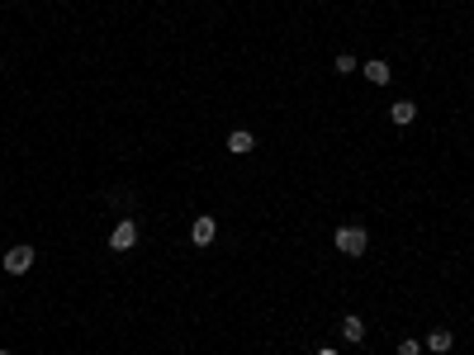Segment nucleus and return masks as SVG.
<instances>
[{
    "mask_svg": "<svg viewBox=\"0 0 474 355\" xmlns=\"http://www.w3.org/2000/svg\"><path fill=\"white\" fill-rule=\"evenodd\" d=\"M365 247H370V237H365V228H337V251L342 256H365Z\"/></svg>",
    "mask_w": 474,
    "mask_h": 355,
    "instance_id": "obj_1",
    "label": "nucleus"
},
{
    "mask_svg": "<svg viewBox=\"0 0 474 355\" xmlns=\"http://www.w3.org/2000/svg\"><path fill=\"white\" fill-rule=\"evenodd\" d=\"M110 247L114 251H133L138 247V223H133V218H124V223L110 232Z\"/></svg>",
    "mask_w": 474,
    "mask_h": 355,
    "instance_id": "obj_2",
    "label": "nucleus"
},
{
    "mask_svg": "<svg viewBox=\"0 0 474 355\" xmlns=\"http://www.w3.org/2000/svg\"><path fill=\"white\" fill-rule=\"evenodd\" d=\"M214 237H219V223H214L209 214H200L195 223H190V242H195V247H209Z\"/></svg>",
    "mask_w": 474,
    "mask_h": 355,
    "instance_id": "obj_3",
    "label": "nucleus"
},
{
    "mask_svg": "<svg viewBox=\"0 0 474 355\" xmlns=\"http://www.w3.org/2000/svg\"><path fill=\"white\" fill-rule=\"evenodd\" d=\"M29 265H33V247H10L5 251V270H10V275H24Z\"/></svg>",
    "mask_w": 474,
    "mask_h": 355,
    "instance_id": "obj_4",
    "label": "nucleus"
},
{
    "mask_svg": "<svg viewBox=\"0 0 474 355\" xmlns=\"http://www.w3.org/2000/svg\"><path fill=\"white\" fill-rule=\"evenodd\" d=\"M252 147H256V138L247 133V128H233V133H228V152H233V156H247Z\"/></svg>",
    "mask_w": 474,
    "mask_h": 355,
    "instance_id": "obj_5",
    "label": "nucleus"
},
{
    "mask_svg": "<svg viewBox=\"0 0 474 355\" xmlns=\"http://www.w3.org/2000/svg\"><path fill=\"white\" fill-rule=\"evenodd\" d=\"M389 119H394L398 128L412 124V119H417V105H412V100H398V105H389Z\"/></svg>",
    "mask_w": 474,
    "mask_h": 355,
    "instance_id": "obj_6",
    "label": "nucleus"
},
{
    "mask_svg": "<svg viewBox=\"0 0 474 355\" xmlns=\"http://www.w3.org/2000/svg\"><path fill=\"white\" fill-rule=\"evenodd\" d=\"M361 71H365V81H375V86H389V62H361Z\"/></svg>",
    "mask_w": 474,
    "mask_h": 355,
    "instance_id": "obj_7",
    "label": "nucleus"
},
{
    "mask_svg": "<svg viewBox=\"0 0 474 355\" xmlns=\"http://www.w3.org/2000/svg\"><path fill=\"white\" fill-rule=\"evenodd\" d=\"M342 337H347L351 346H356V341H365V322L356 318V313H351V318H342Z\"/></svg>",
    "mask_w": 474,
    "mask_h": 355,
    "instance_id": "obj_8",
    "label": "nucleus"
},
{
    "mask_svg": "<svg viewBox=\"0 0 474 355\" xmlns=\"http://www.w3.org/2000/svg\"><path fill=\"white\" fill-rule=\"evenodd\" d=\"M451 341H456V337H451V332H441V327H437V332H427V351L446 355V351H451Z\"/></svg>",
    "mask_w": 474,
    "mask_h": 355,
    "instance_id": "obj_9",
    "label": "nucleus"
},
{
    "mask_svg": "<svg viewBox=\"0 0 474 355\" xmlns=\"http://www.w3.org/2000/svg\"><path fill=\"white\" fill-rule=\"evenodd\" d=\"M356 57H351V52H342V57H337V62H332V71H342V76H351V71H356Z\"/></svg>",
    "mask_w": 474,
    "mask_h": 355,
    "instance_id": "obj_10",
    "label": "nucleus"
},
{
    "mask_svg": "<svg viewBox=\"0 0 474 355\" xmlns=\"http://www.w3.org/2000/svg\"><path fill=\"white\" fill-rule=\"evenodd\" d=\"M398 355H422V341H412V337H403V341H398Z\"/></svg>",
    "mask_w": 474,
    "mask_h": 355,
    "instance_id": "obj_11",
    "label": "nucleus"
},
{
    "mask_svg": "<svg viewBox=\"0 0 474 355\" xmlns=\"http://www.w3.org/2000/svg\"><path fill=\"white\" fill-rule=\"evenodd\" d=\"M318 355H337V351H318Z\"/></svg>",
    "mask_w": 474,
    "mask_h": 355,
    "instance_id": "obj_12",
    "label": "nucleus"
},
{
    "mask_svg": "<svg viewBox=\"0 0 474 355\" xmlns=\"http://www.w3.org/2000/svg\"><path fill=\"white\" fill-rule=\"evenodd\" d=\"M0 355H10V351H0Z\"/></svg>",
    "mask_w": 474,
    "mask_h": 355,
    "instance_id": "obj_13",
    "label": "nucleus"
}]
</instances>
